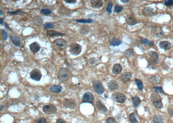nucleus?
I'll list each match as a JSON object with an SVG mask.
<instances>
[{"label":"nucleus","mask_w":173,"mask_h":123,"mask_svg":"<svg viewBox=\"0 0 173 123\" xmlns=\"http://www.w3.org/2000/svg\"><path fill=\"white\" fill-rule=\"evenodd\" d=\"M71 75V71L67 68H62L59 70L58 78L61 82H64L68 80Z\"/></svg>","instance_id":"f257e3e1"},{"label":"nucleus","mask_w":173,"mask_h":123,"mask_svg":"<svg viewBox=\"0 0 173 123\" xmlns=\"http://www.w3.org/2000/svg\"><path fill=\"white\" fill-rule=\"evenodd\" d=\"M151 99L152 103L156 108L161 109L163 106L161 97L157 93H153L151 96Z\"/></svg>","instance_id":"f03ea898"},{"label":"nucleus","mask_w":173,"mask_h":123,"mask_svg":"<svg viewBox=\"0 0 173 123\" xmlns=\"http://www.w3.org/2000/svg\"><path fill=\"white\" fill-rule=\"evenodd\" d=\"M82 50V47L79 44L76 43H73L70 46V53L74 55L77 56L79 55Z\"/></svg>","instance_id":"7ed1b4c3"},{"label":"nucleus","mask_w":173,"mask_h":123,"mask_svg":"<svg viewBox=\"0 0 173 123\" xmlns=\"http://www.w3.org/2000/svg\"><path fill=\"white\" fill-rule=\"evenodd\" d=\"M93 87L95 92L98 94H102L105 91L102 83L99 80H96L93 81Z\"/></svg>","instance_id":"20e7f679"},{"label":"nucleus","mask_w":173,"mask_h":123,"mask_svg":"<svg viewBox=\"0 0 173 123\" xmlns=\"http://www.w3.org/2000/svg\"><path fill=\"white\" fill-rule=\"evenodd\" d=\"M112 98L114 101L120 103H123L126 100L125 95L120 93H113L112 96Z\"/></svg>","instance_id":"39448f33"},{"label":"nucleus","mask_w":173,"mask_h":123,"mask_svg":"<svg viewBox=\"0 0 173 123\" xmlns=\"http://www.w3.org/2000/svg\"><path fill=\"white\" fill-rule=\"evenodd\" d=\"M42 77L41 71L38 68H35L30 73V77L33 80L39 81Z\"/></svg>","instance_id":"423d86ee"},{"label":"nucleus","mask_w":173,"mask_h":123,"mask_svg":"<svg viewBox=\"0 0 173 123\" xmlns=\"http://www.w3.org/2000/svg\"><path fill=\"white\" fill-rule=\"evenodd\" d=\"M43 110L46 114H53L56 112L57 109L53 105L50 104L44 106L43 108Z\"/></svg>","instance_id":"0eeeda50"},{"label":"nucleus","mask_w":173,"mask_h":123,"mask_svg":"<svg viewBox=\"0 0 173 123\" xmlns=\"http://www.w3.org/2000/svg\"><path fill=\"white\" fill-rule=\"evenodd\" d=\"M64 107L71 109H74L76 107V101L73 98H64L63 101Z\"/></svg>","instance_id":"6e6552de"},{"label":"nucleus","mask_w":173,"mask_h":123,"mask_svg":"<svg viewBox=\"0 0 173 123\" xmlns=\"http://www.w3.org/2000/svg\"><path fill=\"white\" fill-rule=\"evenodd\" d=\"M152 33L154 36L156 38H160L164 35V32L161 27H154L152 29Z\"/></svg>","instance_id":"1a4fd4ad"},{"label":"nucleus","mask_w":173,"mask_h":123,"mask_svg":"<svg viewBox=\"0 0 173 123\" xmlns=\"http://www.w3.org/2000/svg\"><path fill=\"white\" fill-rule=\"evenodd\" d=\"M54 44L60 48H64L67 45V42L63 39H58L54 41Z\"/></svg>","instance_id":"9d476101"},{"label":"nucleus","mask_w":173,"mask_h":123,"mask_svg":"<svg viewBox=\"0 0 173 123\" xmlns=\"http://www.w3.org/2000/svg\"><path fill=\"white\" fill-rule=\"evenodd\" d=\"M126 21L127 24L130 26L135 25L139 22L138 20L135 18L134 15L132 14H129L127 15L126 18Z\"/></svg>","instance_id":"9b49d317"},{"label":"nucleus","mask_w":173,"mask_h":123,"mask_svg":"<svg viewBox=\"0 0 173 123\" xmlns=\"http://www.w3.org/2000/svg\"><path fill=\"white\" fill-rule=\"evenodd\" d=\"M94 96L91 93L87 92L84 94L82 97V101L83 103H92L94 101Z\"/></svg>","instance_id":"f8f14e48"},{"label":"nucleus","mask_w":173,"mask_h":123,"mask_svg":"<svg viewBox=\"0 0 173 123\" xmlns=\"http://www.w3.org/2000/svg\"><path fill=\"white\" fill-rule=\"evenodd\" d=\"M149 55L152 62L155 64H157L159 61V57L156 52L151 51L149 52Z\"/></svg>","instance_id":"ddd939ff"},{"label":"nucleus","mask_w":173,"mask_h":123,"mask_svg":"<svg viewBox=\"0 0 173 123\" xmlns=\"http://www.w3.org/2000/svg\"><path fill=\"white\" fill-rule=\"evenodd\" d=\"M29 47H30V50L34 53H36L39 52L41 48L39 44L37 43V42H34L33 43H31V45H30Z\"/></svg>","instance_id":"4468645a"},{"label":"nucleus","mask_w":173,"mask_h":123,"mask_svg":"<svg viewBox=\"0 0 173 123\" xmlns=\"http://www.w3.org/2000/svg\"><path fill=\"white\" fill-rule=\"evenodd\" d=\"M103 1L101 0H94L91 1L92 7L96 9L101 8L103 5Z\"/></svg>","instance_id":"2eb2a0df"},{"label":"nucleus","mask_w":173,"mask_h":123,"mask_svg":"<svg viewBox=\"0 0 173 123\" xmlns=\"http://www.w3.org/2000/svg\"><path fill=\"white\" fill-rule=\"evenodd\" d=\"M159 46L164 50H169L171 48V43L168 41H162L159 43Z\"/></svg>","instance_id":"dca6fc26"},{"label":"nucleus","mask_w":173,"mask_h":123,"mask_svg":"<svg viewBox=\"0 0 173 123\" xmlns=\"http://www.w3.org/2000/svg\"><path fill=\"white\" fill-rule=\"evenodd\" d=\"M96 105L97 109H98V110L100 112L103 113L107 112V108L102 103V102H100V100H98L96 102Z\"/></svg>","instance_id":"f3484780"},{"label":"nucleus","mask_w":173,"mask_h":123,"mask_svg":"<svg viewBox=\"0 0 173 123\" xmlns=\"http://www.w3.org/2000/svg\"><path fill=\"white\" fill-rule=\"evenodd\" d=\"M108 87L110 90L113 91L118 89V85L116 81L111 80L108 83Z\"/></svg>","instance_id":"a211bd4d"},{"label":"nucleus","mask_w":173,"mask_h":123,"mask_svg":"<svg viewBox=\"0 0 173 123\" xmlns=\"http://www.w3.org/2000/svg\"><path fill=\"white\" fill-rule=\"evenodd\" d=\"M122 70V68L121 65L119 64H115L113 67L112 70V73H114V74H116V75H118L121 72Z\"/></svg>","instance_id":"6ab92c4d"},{"label":"nucleus","mask_w":173,"mask_h":123,"mask_svg":"<svg viewBox=\"0 0 173 123\" xmlns=\"http://www.w3.org/2000/svg\"><path fill=\"white\" fill-rule=\"evenodd\" d=\"M65 34L55 31L50 30L47 32V35L50 37H54L59 36H64Z\"/></svg>","instance_id":"aec40b11"},{"label":"nucleus","mask_w":173,"mask_h":123,"mask_svg":"<svg viewBox=\"0 0 173 123\" xmlns=\"http://www.w3.org/2000/svg\"><path fill=\"white\" fill-rule=\"evenodd\" d=\"M10 38L11 39V41L14 45H15L16 46H20V40L19 38L16 36H12V35L10 36Z\"/></svg>","instance_id":"412c9836"},{"label":"nucleus","mask_w":173,"mask_h":123,"mask_svg":"<svg viewBox=\"0 0 173 123\" xmlns=\"http://www.w3.org/2000/svg\"><path fill=\"white\" fill-rule=\"evenodd\" d=\"M132 78V74L130 73L126 72L123 73L121 77V80L123 82H127L130 80Z\"/></svg>","instance_id":"4be33fe9"},{"label":"nucleus","mask_w":173,"mask_h":123,"mask_svg":"<svg viewBox=\"0 0 173 123\" xmlns=\"http://www.w3.org/2000/svg\"><path fill=\"white\" fill-rule=\"evenodd\" d=\"M143 14L148 16H152L154 14L153 9L150 7H145L143 11Z\"/></svg>","instance_id":"5701e85b"},{"label":"nucleus","mask_w":173,"mask_h":123,"mask_svg":"<svg viewBox=\"0 0 173 123\" xmlns=\"http://www.w3.org/2000/svg\"><path fill=\"white\" fill-rule=\"evenodd\" d=\"M90 31V28L87 25H84L81 26L80 27V33L84 35L88 34Z\"/></svg>","instance_id":"b1692460"},{"label":"nucleus","mask_w":173,"mask_h":123,"mask_svg":"<svg viewBox=\"0 0 173 123\" xmlns=\"http://www.w3.org/2000/svg\"><path fill=\"white\" fill-rule=\"evenodd\" d=\"M43 22L42 18L39 16H35L32 19V23L37 27L39 26L42 24Z\"/></svg>","instance_id":"393cba45"},{"label":"nucleus","mask_w":173,"mask_h":123,"mask_svg":"<svg viewBox=\"0 0 173 123\" xmlns=\"http://www.w3.org/2000/svg\"><path fill=\"white\" fill-rule=\"evenodd\" d=\"M63 88L60 86H53L50 88V90L55 93H59L63 90Z\"/></svg>","instance_id":"a878e982"},{"label":"nucleus","mask_w":173,"mask_h":123,"mask_svg":"<svg viewBox=\"0 0 173 123\" xmlns=\"http://www.w3.org/2000/svg\"><path fill=\"white\" fill-rule=\"evenodd\" d=\"M140 42L143 45H148V46H152L154 45V41H152L148 40L146 39L145 38H142L140 40Z\"/></svg>","instance_id":"bb28decb"},{"label":"nucleus","mask_w":173,"mask_h":123,"mask_svg":"<svg viewBox=\"0 0 173 123\" xmlns=\"http://www.w3.org/2000/svg\"><path fill=\"white\" fill-rule=\"evenodd\" d=\"M122 41L119 39L113 38L110 41V44L112 46H118L121 44Z\"/></svg>","instance_id":"cd10ccee"},{"label":"nucleus","mask_w":173,"mask_h":123,"mask_svg":"<svg viewBox=\"0 0 173 123\" xmlns=\"http://www.w3.org/2000/svg\"><path fill=\"white\" fill-rule=\"evenodd\" d=\"M132 102L134 107H137L141 102V100L138 97H134L132 98Z\"/></svg>","instance_id":"c85d7f7f"},{"label":"nucleus","mask_w":173,"mask_h":123,"mask_svg":"<svg viewBox=\"0 0 173 123\" xmlns=\"http://www.w3.org/2000/svg\"><path fill=\"white\" fill-rule=\"evenodd\" d=\"M54 27H55V25L53 23H50V22H47L44 24V29H53Z\"/></svg>","instance_id":"c756f323"},{"label":"nucleus","mask_w":173,"mask_h":123,"mask_svg":"<svg viewBox=\"0 0 173 123\" xmlns=\"http://www.w3.org/2000/svg\"><path fill=\"white\" fill-rule=\"evenodd\" d=\"M135 82L136 84L137 85L138 87L140 90H142L143 89V85L142 82L141 80H139L138 79H135Z\"/></svg>","instance_id":"7c9ffc66"},{"label":"nucleus","mask_w":173,"mask_h":123,"mask_svg":"<svg viewBox=\"0 0 173 123\" xmlns=\"http://www.w3.org/2000/svg\"><path fill=\"white\" fill-rule=\"evenodd\" d=\"M163 121L162 118L161 116H157L154 117L153 121L154 123H162Z\"/></svg>","instance_id":"2f4dec72"},{"label":"nucleus","mask_w":173,"mask_h":123,"mask_svg":"<svg viewBox=\"0 0 173 123\" xmlns=\"http://www.w3.org/2000/svg\"><path fill=\"white\" fill-rule=\"evenodd\" d=\"M129 118L131 123H138V121L135 116V113H132L129 115Z\"/></svg>","instance_id":"473e14b6"},{"label":"nucleus","mask_w":173,"mask_h":123,"mask_svg":"<svg viewBox=\"0 0 173 123\" xmlns=\"http://www.w3.org/2000/svg\"><path fill=\"white\" fill-rule=\"evenodd\" d=\"M76 21L79 23H91L93 21L91 19H80L76 20Z\"/></svg>","instance_id":"72a5a7b5"},{"label":"nucleus","mask_w":173,"mask_h":123,"mask_svg":"<svg viewBox=\"0 0 173 123\" xmlns=\"http://www.w3.org/2000/svg\"><path fill=\"white\" fill-rule=\"evenodd\" d=\"M41 13L45 16H48L51 14L52 11L48 9H42L41 10Z\"/></svg>","instance_id":"f704fd0d"},{"label":"nucleus","mask_w":173,"mask_h":123,"mask_svg":"<svg viewBox=\"0 0 173 123\" xmlns=\"http://www.w3.org/2000/svg\"><path fill=\"white\" fill-rule=\"evenodd\" d=\"M153 89L157 93H159L161 94H163L164 93V91H163L162 88L160 86H155L153 88Z\"/></svg>","instance_id":"c9c22d12"},{"label":"nucleus","mask_w":173,"mask_h":123,"mask_svg":"<svg viewBox=\"0 0 173 123\" xmlns=\"http://www.w3.org/2000/svg\"><path fill=\"white\" fill-rule=\"evenodd\" d=\"M123 9V7L120 5H116L114 7V13H119Z\"/></svg>","instance_id":"e433bc0d"},{"label":"nucleus","mask_w":173,"mask_h":123,"mask_svg":"<svg viewBox=\"0 0 173 123\" xmlns=\"http://www.w3.org/2000/svg\"><path fill=\"white\" fill-rule=\"evenodd\" d=\"M112 3L110 2H109L108 4V5H107V11L109 14H110L111 13H112L111 9H112Z\"/></svg>","instance_id":"4c0bfd02"},{"label":"nucleus","mask_w":173,"mask_h":123,"mask_svg":"<svg viewBox=\"0 0 173 123\" xmlns=\"http://www.w3.org/2000/svg\"><path fill=\"white\" fill-rule=\"evenodd\" d=\"M132 53H133V50L132 49H129L126 50L124 54H125V55L127 56V57H129L131 56L132 55Z\"/></svg>","instance_id":"58836bf2"},{"label":"nucleus","mask_w":173,"mask_h":123,"mask_svg":"<svg viewBox=\"0 0 173 123\" xmlns=\"http://www.w3.org/2000/svg\"><path fill=\"white\" fill-rule=\"evenodd\" d=\"M105 123H117L116 121L113 118H107V120L106 121Z\"/></svg>","instance_id":"ea45409f"},{"label":"nucleus","mask_w":173,"mask_h":123,"mask_svg":"<svg viewBox=\"0 0 173 123\" xmlns=\"http://www.w3.org/2000/svg\"><path fill=\"white\" fill-rule=\"evenodd\" d=\"M1 33H2V36L3 38L4 41H5L7 40V34L5 30H4L3 29H1Z\"/></svg>","instance_id":"a19ab883"},{"label":"nucleus","mask_w":173,"mask_h":123,"mask_svg":"<svg viewBox=\"0 0 173 123\" xmlns=\"http://www.w3.org/2000/svg\"><path fill=\"white\" fill-rule=\"evenodd\" d=\"M164 4L167 6H170L173 4V0H165L164 1Z\"/></svg>","instance_id":"79ce46f5"},{"label":"nucleus","mask_w":173,"mask_h":123,"mask_svg":"<svg viewBox=\"0 0 173 123\" xmlns=\"http://www.w3.org/2000/svg\"><path fill=\"white\" fill-rule=\"evenodd\" d=\"M46 119L44 118H41L38 119L36 122V123H46Z\"/></svg>","instance_id":"37998d69"},{"label":"nucleus","mask_w":173,"mask_h":123,"mask_svg":"<svg viewBox=\"0 0 173 123\" xmlns=\"http://www.w3.org/2000/svg\"><path fill=\"white\" fill-rule=\"evenodd\" d=\"M157 76H154L152 77L151 78L152 82H153L154 83H157V82H159V79L157 78Z\"/></svg>","instance_id":"c03bdc74"},{"label":"nucleus","mask_w":173,"mask_h":123,"mask_svg":"<svg viewBox=\"0 0 173 123\" xmlns=\"http://www.w3.org/2000/svg\"><path fill=\"white\" fill-rule=\"evenodd\" d=\"M64 2H65L68 4H75L77 2V0H65Z\"/></svg>","instance_id":"a18cd8bd"},{"label":"nucleus","mask_w":173,"mask_h":123,"mask_svg":"<svg viewBox=\"0 0 173 123\" xmlns=\"http://www.w3.org/2000/svg\"><path fill=\"white\" fill-rule=\"evenodd\" d=\"M8 13L11 15H15L16 14H19V13H21V11H11V12H8Z\"/></svg>","instance_id":"49530a36"},{"label":"nucleus","mask_w":173,"mask_h":123,"mask_svg":"<svg viewBox=\"0 0 173 123\" xmlns=\"http://www.w3.org/2000/svg\"><path fill=\"white\" fill-rule=\"evenodd\" d=\"M56 123H66V122L64 121V120L62 119H59L57 121H56Z\"/></svg>","instance_id":"de8ad7c7"},{"label":"nucleus","mask_w":173,"mask_h":123,"mask_svg":"<svg viewBox=\"0 0 173 123\" xmlns=\"http://www.w3.org/2000/svg\"><path fill=\"white\" fill-rule=\"evenodd\" d=\"M4 26H5V27L6 28V29H8V30H9L10 31H11V29L10 28V27H8V25H7V23H4Z\"/></svg>","instance_id":"09e8293b"},{"label":"nucleus","mask_w":173,"mask_h":123,"mask_svg":"<svg viewBox=\"0 0 173 123\" xmlns=\"http://www.w3.org/2000/svg\"><path fill=\"white\" fill-rule=\"evenodd\" d=\"M90 64H92L94 63V58H91L90 59L89 61Z\"/></svg>","instance_id":"8fccbe9b"},{"label":"nucleus","mask_w":173,"mask_h":123,"mask_svg":"<svg viewBox=\"0 0 173 123\" xmlns=\"http://www.w3.org/2000/svg\"><path fill=\"white\" fill-rule=\"evenodd\" d=\"M168 111H169V113L170 116H171V117H173V111H172V110H171V109H169Z\"/></svg>","instance_id":"3c124183"},{"label":"nucleus","mask_w":173,"mask_h":123,"mask_svg":"<svg viewBox=\"0 0 173 123\" xmlns=\"http://www.w3.org/2000/svg\"><path fill=\"white\" fill-rule=\"evenodd\" d=\"M0 24L1 25H3L4 24V19H2V18H0Z\"/></svg>","instance_id":"603ef678"},{"label":"nucleus","mask_w":173,"mask_h":123,"mask_svg":"<svg viewBox=\"0 0 173 123\" xmlns=\"http://www.w3.org/2000/svg\"><path fill=\"white\" fill-rule=\"evenodd\" d=\"M121 1L123 2V3H127L129 1V0H121Z\"/></svg>","instance_id":"864d4df0"},{"label":"nucleus","mask_w":173,"mask_h":123,"mask_svg":"<svg viewBox=\"0 0 173 123\" xmlns=\"http://www.w3.org/2000/svg\"><path fill=\"white\" fill-rule=\"evenodd\" d=\"M0 108H1V111H2L4 109V106H3V105H1L0 106Z\"/></svg>","instance_id":"5fc2aeb1"},{"label":"nucleus","mask_w":173,"mask_h":123,"mask_svg":"<svg viewBox=\"0 0 173 123\" xmlns=\"http://www.w3.org/2000/svg\"><path fill=\"white\" fill-rule=\"evenodd\" d=\"M0 15L1 16V15H2V11H0Z\"/></svg>","instance_id":"6e6d98bb"},{"label":"nucleus","mask_w":173,"mask_h":123,"mask_svg":"<svg viewBox=\"0 0 173 123\" xmlns=\"http://www.w3.org/2000/svg\"></svg>","instance_id":"4d7b16f0"}]
</instances>
